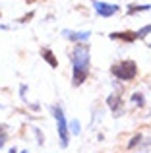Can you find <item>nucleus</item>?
Instances as JSON below:
<instances>
[{
    "mask_svg": "<svg viewBox=\"0 0 151 153\" xmlns=\"http://www.w3.org/2000/svg\"><path fill=\"white\" fill-rule=\"evenodd\" d=\"M89 68V49L85 45H78L74 51V85H81L87 78Z\"/></svg>",
    "mask_w": 151,
    "mask_h": 153,
    "instance_id": "obj_1",
    "label": "nucleus"
},
{
    "mask_svg": "<svg viewBox=\"0 0 151 153\" xmlns=\"http://www.w3.org/2000/svg\"><path fill=\"white\" fill-rule=\"evenodd\" d=\"M113 74L120 79H134L136 74H138V68L132 60H126V62H120L113 68Z\"/></svg>",
    "mask_w": 151,
    "mask_h": 153,
    "instance_id": "obj_2",
    "label": "nucleus"
},
{
    "mask_svg": "<svg viewBox=\"0 0 151 153\" xmlns=\"http://www.w3.org/2000/svg\"><path fill=\"white\" fill-rule=\"evenodd\" d=\"M54 116L58 120V134H60V146L66 147L68 146V128H66V118L62 114L60 108H54Z\"/></svg>",
    "mask_w": 151,
    "mask_h": 153,
    "instance_id": "obj_3",
    "label": "nucleus"
},
{
    "mask_svg": "<svg viewBox=\"0 0 151 153\" xmlns=\"http://www.w3.org/2000/svg\"><path fill=\"white\" fill-rule=\"evenodd\" d=\"M95 10L99 12L101 16H113L114 12L118 10L116 6H109V4H101V2H95Z\"/></svg>",
    "mask_w": 151,
    "mask_h": 153,
    "instance_id": "obj_4",
    "label": "nucleus"
},
{
    "mask_svg": "<svg viewBox=\"0 0 151 153\" xmlns=\"http://www.w3.org/2000/svg\"><path fill=\"white\" fill-rule=\"evenodd\" d=\"M113 37H114V39H124V41H134V39H138V35L126 31V33H114Z\"/></svg>",
    "mask_w": 151,
    "mask_h": 153,
    "instance_id": "obj_5",
    "label": "nucleus"
},
{
    "mask_svg": "<svg viewBox=\"0 0 151 153\" xmlns=\"http://www.w3.org/2000/svg\"><path fill=\"white\" fill-rule=\"evenodd\" d=\"M43 56H45V58L49 60V64H50L53 68H56V66H58V64H56V58H54V54H53V52H50L49 49H45V51H43Z\"/></svg>",
    "mask_w": 151,
    "mask_h": 153,
    "instance_id": "obj_6",
    "label": "nucleus"
},
{
    "mask_svg": "<svg viewBox=\"0 0 151 153\" xmlns=\"http://www.w3.org/2000/svg\"><path fill=\"white\" fill-rule=\"evenodd\" d=\"M66 35L72 37V39H78V41H85V39H89V33H85V31H83V33H76V35H72L70 31H66Z\"/></svg>",
    "mask_w": 151,
    "mask_h": 153,
    "instance_id": "obj_7",
    "label": "nucleus"
},
{
    "mask_svg": "<svg viewBox=\"0 0 151 153\" xmlns=\"http://www.w3.org/2000/svg\"><path fill=\"white\" fill-rule=\"evenodd\" d=\"M72 132H74V134H79V124H78V120H74V122H72Z\"/></svg>",
    "mask_w": 151,
    "mask_h": 153,
    "instance_id": "obj_8",
    "label": "nucleus"
},
{
    "mask_svg": "<svg viewBox=\"0 0 151 153\" xmlns=\"http://www.w3.org/2000/svg\"><path fill=\"white\" fill-rule=\"evenodd\" d=\"M138 142H140V136H136V138H134V140H132V142H130V147H134V146H136V143H138Z\"/></svg>",
    "mask_w": 151,
    "mask_h": 153,
    "instance_id": "obj_9",
    "label": "nucleus"
},
{
    "mask_svg": "<svg viewBox=\"0 0 151 153\" xmlns=\"http://www.w3.org/2000/svg\"><path fill=\"white\" fill-rule=\"evenodd\" d=\"M134 101H136V103H140V105H144V99H141L140 95H134Z\"/></svg>",
    "mask_w": 151,
    "mask_h": 153,
    "instance_id": "obj_10",
    "label": "nucleus"
},
{
    "mask_svg": "<svg viewBox=\"0 0 151 153\" xmlns=\"http://www.w3.org/2000/svg\"><path fill=\"white\" fill-rule=\"evenodd\" d=\"M4 146V142H2V138H0V147H2Z\"/></svg>",
    "mask_w": 151,
    "mask_h": 153,
    "instance_id": "obj_11",
    "label": "nucleus"
},
{
    "mask_svg": "<svg viewBox=\"0 0 151 153\" xmlns=\"http://www.w3.org/2000/svg\"><path fill=\"white\" fill-rule=\"evenodd\" d=\"M10 153H16V149H12V151H10Z\"/></svg>",
    "mask_w": 151,
    "mask_h": 153,
    "instance_id": "obj_12",
    "label": "nucleus"
},
{
    "mask_svg": "<svg viewBox=\"0 0 151 153\" xmlns=\"http://www.w3.org/2000/svg\"><path fill=\"white\" fill-rule=\"evenodd\" d=\"M23 153H27V151H23Z\"/></svg>",
    "mask_w": 151,
    "mask_h": 153,
    "instance_id": "obj_13",
    "label": "nucleus"
}]
</instances>
